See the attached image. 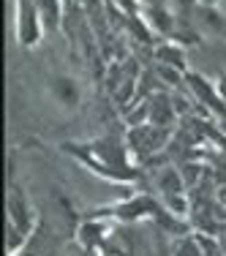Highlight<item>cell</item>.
Masks as SVG:
<instances>
[{
    "instance_id": "1",
    "label": "cell",
    "mask_w": 226,
    "mask_h": 256,
    "mask_svg": "<svg viewBox=\"0 0 226 256\" xmlns=\"http://www.w3.org/2000/svg\"><path fill=\"white\" fill-rule=\"evenodd\" d=\"M16 36H20V44L33 46L38 44L41 36V11L36 0H16Z\"/></svg>"
},
{
    "instance_id": "2",
    "label": "cell",
    "mask_w": 226,
    "mask_h": 256,
    "mask_svg": "<svg viewBox=\"0 0 226 256\" xmlns=\"http://www.w3.org/2000/svg\"><path fill=\"white\" fill-rule=\"evenodd\" d=\"M6 210H8V226H16L20 232H28L30 218H28V204H25V199H22L20 188H11Z\"/></svg>"
},
{
    "instance_id": "3",
    "label": "cell",
    "mask_w": 226,
    "mask_h": 256,
    "mask_svg": "<svg viewBox=\"0 0 226 256\" xmlns=\"http://www.w3.org/2000/svg\"><path fill=\"white\" fill-rule=\"evenodd\" d=\"M188 84H191V90L196 93V101H202L204 98V104H210L212 109H216L218 114H224L226 109H221V96H218V90H212L210 84H207V79H202V76H196V74H188Z\"/></svg>"
},
{
    "instance_id": "4",
    "label": "cell",
    "mask_w": 226,
    "mask_h": 256,
    "mask_svg": "<svg viewBox=\"0 0 226 256\" xmlns=\"http://www.w3.org/2000/svg\"><path fill=\"white\" fill-rule=\"evenodd\" d=\"M174 118V106H172V98L161 96V98H152L150 101V123L158 126V128H169Z\"/></svg>"
},
{
    "instance_id": "5",
    "label": "cell",
    "mask_w": 226,
    "mask_h": 256,
    "mask_svg": "<svg viewBox=\"0 0 226 256\" xmlns=\"http://www.w3.org/2000/svg\"><path fill=\"white\" fill-rule=\"evenodd\" d=\"M199 22L207 33L226 36V16L216 8V6H199Z\"/></svg>"
},
{
    "instance_id": "6",
    "label": "cell",
    "mask_w": 226,
    "mask_h": 256,
    "mask_svg": "<svg viewBox=\"0 0 226 256\" xmlns=\"http://www.w3.org/2000/svg\"><path fill=\"white\" fill-rule=\"evenodd\" d=\"M52 93L58 96V101L66 104V106H76V101H79V90H76L74 79H68V76H54L52 79Z\"/></svg>"
},
{
    "instance_id": "7",
    "label": "cell",
    "mask_w": 226,
    "mask_h": 256,
    "mask_svg": "<svg viewBox=\"0 0 226 256\" xmlns=\"http://www.w3.org/2000/svg\"><path fill=\"white\" fill-rule=\"evenodd\" d=\"M148 22L158 30V33H164V36H169L174 30V16L169 14L164 6H150V8H148Z\"/></svg>"
},
{
    "instance_id": "8",
    "label": "cell",
    "mask_w": 226,
    "mask_h": 256,
    "mask_svg": "<svg viewBox=\"0 0 226 256\" xmlns=\"http://www.w3.org/2000/svg\"><path fill=\"white\" fill-rule=\"evenodd\" d=\"M158 188H161L166 196H172V194H182L186 180H182V174L177 172V169H164V172H158Z\"/></svg>"
},
{
    "instance_id": "9",
    "label": "cell",
    "mask_w": 226,
    "mask_h": 256,
    "mask_svg": "<svg viewBox=\"0 0 226 256\" xmlns=\"http://www.w3.org/2000/svg\"><path fill=\"white\" fill-rule=\"evenodd\" d=\"M156 58H158V63H166V66H174V68H180L182 71V46L180 44H174V41H169V44H161L156 50Z\"/></svg>"
},
{
    "instance_id": "10",
    "label": "cell",
    "mask_w": 226,
    "mask_h": 256,
    "mask_svg": "<svg viewBox=\"0 0 226 256\" xmlns=\"http://www.w3.org/2000/svg\"><path fill=\"white\" fill-rule=\"evenodd\" d=\"M196 242H199L202 256H224V248H221V240H218V237H210L207 232H202V234H196Z\"/></svg>"
},
{
    "instance_id": "11",
    "label": "cell",
    "mask_w": 226,
    "mask_h": 256,
    "mask_svg": "<svg viewBox=\"0 0 226 256\" xmlns=\"http://www.w3.org/2000/svg\"><path fill=\"white\" fill-rule=\"evenodd\" d=\"M156 76H161L164 82L169 84V88H177V84H180V68H174V66L158 63V66H156Z\"/></svg>"
},
{
    "instance_id": "12",
    "label": "cell",
    "mask_w": 226,
    "mask_h": 256,
    "mask_svg": "<svg viewBox=\"0 0 226 256\" xmlns=\"http://www.w3.org/2000/svg\"><path fill=\"white\" fill-rule=\"evenodd\" d=\"M174 256H202L196 237H182V240L174 246Z\"/></svg>"
},
{
    "instance_id": "13",
    "label": "cell",
    "mask_w": 226,
    "mask_h": 256,
    "mask_svg": "<svg viewBox=\"0 0 226 256\" xmlns=\"http://www.w3.org/2000/svg\"><path fill=\"white\" fill-rule=\"evenodd\" d=\"M166 204L172 207L177 216H186V212H188V199L182 196V194H172V196H166Z\"/></svg>"
},
{
    "instance_id": "14",
    "label": "cell",
    "mask_w": 226,
    "mask_h": 256,
    "mask_svg": "<svg viewBox=\"0 0 226 256\" xmlns=\"http://www.w3.org/2000/svg\"><path fill=\"white\" fill-rule=\"evenodd\" d=\"M199 169H202V166H196V164H188V166L180 169V174H182V180H186V186H194V180H196Z\"/></svg>"
},
{
    "instance_id": "15",
    "label": "cell",
    "mask_w": 226,
    "mask_h": 256,
    "mask_svg": "<svg viewBox=\"0 0 226 256\" xmlns=\"http://www.w3.org/2000/svg\"><path fill=\"white\" fill-rule=\"evenodd\" d=\"M218 96L224 98V106H226V76L221 79V82H218Z\"/></svg>"
},
{
    "instance_id": "16",
    "label": "cell",
    "mask_w": 226,
    "mask_h": 256,
    "mask_svg": "<svg viewBox=\"0 0 226 256\" xmlns=\"http://www.w3.org/2000/svg\"><path fill=\"white\" fill-rule=\"evenodd\" d=\"M218 128H221V131L226 134V112H224V114H218Z\"/></svg>"
},
{
    "instance_id": "17",
    "label": "cell",
    "mask_w": 226,
    "mask_h": 256,
    "mask_svg": "<svg viewBox=\"0 0 226 256\" xmlns=\"http://www.w3.org/2000/svg\"><path fill=\"white\" fill-rule=\"evenodd\" d=\"M196 3H199V6H218L221 0H196Z\"/></svg>"
},
{
    "instance_id": "18",
    "label": "cell",
    "mask_w": 226,
    "mask_h": 256,
    "mask_svg": "<svg viewBox=\"0 0 226 256\" xmlns=\"http://www.w3.org/2000/svg\"><path fill=\"white\" fill-rule=\"evenodd\" d=\"M104 256H128V254H123V251H114V248H109V251L104 254Z\"/></svg>"
},
{
    "instance_id": "19",
    "label": "cell",
    "mask_w": 226,
    "mask_h": 256,
    "mask_svg": "<svg viewBox=\"0 0 226 256\" xmlns=\"http://www.w3.org/2000/svg\"><path fill=\"white\" fill-rule=\"evenodd\" d=\"M218 196H221V202H224V204H226V186H224V188H221V194H218Z\"/></svg>"
},
{
    "instance_id": "20",
    "label": "cell",
    "mask_w": 226,
    "mask_h": 256,
    "mask_svg": "<svg viewBox=\"0 0 226 256\" xmlns=\"http://www.w3.org/2000/svg\"><path fill=\"white\" fill-rule=\"evenodd\" d=\"M180 6H188V3H196V0H177Z\"/></svg>"
}]
</instances>
